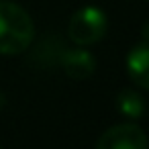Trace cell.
<instances>
[{"instance_id":"obj_1","label":"cell","mask_w":149,"mask_h":149,"mask_svg":"<svg viewBox=\"0 0 149 149\" xmlns=\"http://www.w3.org/2000/svg\"><path fill=\"white\" fill-rule=\"evenodd\" d=\"M35 41V25L29 13L10 0H0V53L21 55Z\"/></svg>"},{"instance_id":"obj_2","label":"cell","mask_w":149,"mask_h":149,"mask_svg":"<svg viewBox=\"0 0 149 149\" xmlns=\"http://www.w3.org/2000/svg\"><path fill=\"white\" fill-rule=\"evenodd\" d=\"M108 29V21L104 10L98 6H82L76 10L68 23V37L80 47L94 45L104 39Z\"/></svg>"},{"instance_id":"obj_3","label":"cell","mask_w":149,"mask_h":149,"mask_svg":"<svg viewBox=\"0 0 149 149\" xmlns=\"http://www.w3.org/2000/svg\"><path fill=\"white\" fill-rule=\"evenodd\" d=\"M94 149H149V141L137 123H118L100 135Z\"/></svg>"},{"instance_id":"obj_4","label":"cell","mask_w":149,"mask_h":149,"mask_svg":"<svg viewBox=\"0 0 149 149\" xmlns=\"http://www.w3.org/2000/svg\"><path fill=\"white\" fill-rule=\"evenodd\" d=\"M59 65L65 72L68 78L82 82L86 78H90L96 70V59L92 53H88L86 49H63L61 57H59Z\"/></svg>"},{"instance_id":"obj_5","label":"cell","mask_w":149,"mask_h":149,"mask_svg":"<svg viewBox=\"0 0 149 149\" xmlns=\"http://www.w3.org/2000/svg\"><path fill=\"white\" fill-rule=\"evenodd\" d=\"M127 72L135 86L149 90V41H143L129 51Z\"/></svg>"},{"instance_id":"obj_6","label":"cell","mask_w":149,"mask_h":149,"mask_svg":"<svg viewBox=\"0 0 149 149\" xmlns=\"http://www.w3.org/2000/svg\"><path fill=\"white\" fill-rule=\"evenodd\" d=\"M116 108L123 116L127 118H141L145 114V100L143 96L133 90V88H123L118 94H116Z\"/></svg>"},{"instance_id":"obj_7","label":"cell","mask_w":149,"mask_h":149,"mask_svg":"<svg viewBox=\"0 0 149 149\" xmlns=\"http://www.w3.org/2000/svg\"><path fill=\"white\" fill-rule=\"evenodd\" d=\"M141 37H143V41H149V21L143 25V29H141Z\"/></svg>"},{"instance_id":"obj_8","label":"cell","mask_w":149,"mask_h":149,"mask_svg":"<svg viewBox=\"0 0 149 149\" xmlns=\"http://www.w3.org/2000/svg\"><path fill=\"white\" fill-rule=\"evenodd\" d=\"M0 149H2V147H0Z\"/></svg>"},{"instance_id":"obj_9","label":"cell","mask_w":149,"mask_h":149,"mask_svg":"<svg viewBox=\"0 0 149 149\" xmlns=\"http://www.w3.org/2000/svg\"><path fill=\"white\" fill-rule=\"evenodd\" d=\"M147 2H149V0H147Z\"/></svg>"}]
</instances>
